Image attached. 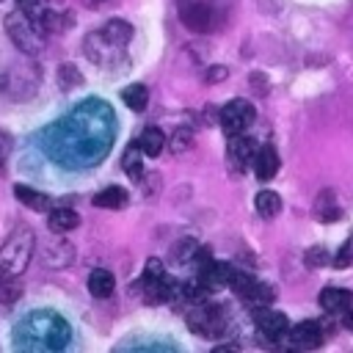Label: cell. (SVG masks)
I'll list each match as a JSON object with an SVG mask.
<instances>
[{"instance_id":"obj_28","label":"cell","mask_w":353,"mask_h":353,"mask_svg":"<svg viewBox=\"0 0 353 353\" xmlns=\"http://www.w3.org/2000/svg\"><path fill=\"white\" fill-rule=\"evenodd\" d=\"M350 265H353V234L342 243V248H339V254L334 259V268H350Z\"/></svg>"},{"instance_id":"obj_30","label":"cell","mask_w":353,"mask_h":353,"mask_svg":"<svg viewBox=\"0 0 353 353\" xmlns=\"http://www.w3.org/2000/svg\"><path fill=\"white\" fill-rule=\"evenodd\" d=\"M342 325H345L347 331H353V309H350V306H347L345 314H342Z\"/></svg>"},{"instance_id":"obj_7","label":"cell","mask_w":353,"mask_h":353,"mask_svg":"<svg viewBox=\"0 0 353 353\" xmlns=\"http://www.w3.org/2000/svg\"><path fill=\"white\" fill-rule=\"evenodd\" d=\"M179 17L185 22V28L190 30H199V33H207L218 25V14L215 8H210L204 0H185L179 6Z\"/></svg>"},{"instance_id":"obj_18","label":"cell","mask_w":353,"mask_h":353,"mask_svg":"<svg viewBox=\"0 0 353 353\" xmlns=\"http://www.w3.org/2000/svg\"><path fill=\"white\" fill-rule=\"evenodd\" d=\"M254 207L262 218H276L281 212V196L276 190H259L254 196Z\"/></svg>"},{"instance_id":"obj_17","label":"cell","mask_w":353,"mask_h":353,"mask_svg":"<svg viewBox=\"0 0 353 353\" xmlns=\"http://www.w3.org/2000/svg\"><path fill=\"white\" fill-rule=\"evenodd\" d=\"M138 143H141L143 157H157V154L165 149V132H163L160 127H146V130L141 132Z\"/></svg>"},{"instance_id":"obj_13","label":"cell","mask_w":353,"mask_h":353,"mask_svg":"<svg viewBox=\"0 0 353 353\" xmlns=\"http://www.w3.org/2000/svg\"><path fill=\"white\" fill-rule=\"evenodd\" d=\"M99 36H102L105 41L116 44V47H124V44L132 39V25H130L127 19H119V17H116V19H110V22L102 25Z\"/></svg>"},{"instance_id":"obj_2","label":"cell","mask_w":353,"mask_h":353,"mask_svg":"<svg viewBox=\"0 0 353 353\" xmlns=\"http://www.w3.org/2000/svg\"><path fill=\"white\" fill-rule=\"evenodd\" d=\"M69 336L72 334L66 320H61L55 312H36L17 325L14 345L25 350H61Z\"/></svg>"},{"instance_id":"obj_25","label":"cell","mask_w":353,"mask_h":353,"mask_svg":"<svg viewBox=\"0 0 353 353\" xmlns=\"http://www.w3.org/2000/svg\"><path fill=\"white\" fill-rule=\"evenodd\" d=\"M58 83H61L63 88H74V85H80V83H83V74L77 72V66L63 63V66L58 69Z\"/></svg>"},{"instance_id":"obj_21","label":"cell","mask_w":353,"mask_h":353,"mask_svg":"<svg viewBox=\"0 0 353 353\" xmlns=\"http://www.w3.org/2000/svg\"><path fill=\"white\" fill-rule=\"evenodd\" d=\"M143 152H141V143L138 141H132L127 149H124V157H121V168L130 174V176H135V179H141V174H143Z\"/></svg>"},{"instance_id":"obj_24","label":"cell","mask_w":353,"mask_h":353,"mask_svg":"<svg viewBox=\"0 0 353 353\" xmlns=\"http://www.w3.org/2000/svg\"><path fill=\"white\" fill-rule=\"evenodd\" d=\"M193 143V132L188 130V127H179L174 135H171V141H168V146H171V152L174 154H182V152H188V146Z\"/></svg>"},{"instance_id":"obj_26","label":"cell","mask_w":353,"mask_h":353,"mask_svg":"<svg viewBox=\"0 0 353 353\" xmlns=\"http://www.w3.org/2000/svg\"><path fill=\"white\" fill-rule=\"evenodd\" d=\"M328 196H331V193H323L320 201H317V215H320V221H325V223H331V221L339 218V207H336Z\"/></svg>"},{"instance_id":"obj_8","label":"cell","mask_w":353,"mask_h":353,"mask_svg":"<svg viewBox=\"0 0 353 353\" xmlns=\"http://www.w3.org/2000/svg\"><path fill=\"white\" fill-rule=\"evenodd\" d=\"M254 323H256L259 334H262L265 339H270V342H279V339L287 336V331H290L287 314H281V312H276V309H268V306H256Z\"/></svg>"},{"instance_id":"obj_22","label":"cell","mask_w":353,"mask_h":353,"mask_svg":"<svg viewBox=\"0 0 353 353\" xmlns=\"http://www.w3.org/2000/svg\"><path fill=\"white\" fill-rule=\"evenodd\" d=\"M243 301H248V303H254V306H268V303L273 301V290H270V284L254 281V287L245 292V298H243Z\"/></svg>"},{"instance_id":"obj_6","label":"cell","mask_w":353,"mask_h":353,"mask_svg":"<svg viewBox=\"0 0 353 353\" xmlns=\"http://www.w3.org/2000/svg\"><path fill=\"white\" fill-rule=\"evenodd\" d=\"M254 116H256V113H254V105H251L248 99H229V102L221 108L218 121H221V130L232 138V135L245 132V130L251 127Z\"/></svg>"},{"instance_id":"obj_23","label":"cell","mask_w":353,"mask_h":353,"mask_svg":"<svg viewBox=\"0 0 353 353\" xmlns=\"http://www.w3.org/2000/svg\"><path fill=\"white\" fill-rule=\"evenodd\" d=\"M22 295V284L17 281V276L14 279H0V303H14L17 298Z\"/></svg>"},{"instance_id":"obj_11","label":"cell","mask_w":353,"mask_h":353,"mask_svg":"<svg viewBox=\"0 0 353 353\" xmlns=\"http://www.w3.org/2000/svg\"><path fill=\"white\" fill-rule=\"evenodd\" d=\"M251 165H254V174H256V179H262V182L273 179V176L279 174V165H281L276 146H273V143H265V146H259V149H256V154H254V163H251Z\"/></svg>"},{"instance_id":"obj_9","label":"cell","mask_w":353,"mask_h":353,"mask_svg":"<svg viewBox=\"0 0 353 353\" xmlns=\"http://www.w3.org/2000/svg\"><path fill=\"white\" fill-rule=\"evenodd\" d=\"M256 143H254V138H248V135H232L229 138V163H232V168L234 171H245L251 163H254V154H256Z\"/></svg>"},{"instance_id":"obj_1","label":"cell","mask_w":353,"mask_h":353,"mask_svg":"<svg viewBox=\"0 0 353 353\" xmlns=\"http://www.w3.org/2000/svg\"><path fill=\"white\" fill-rule=\"evenodd\" d=\"M113 110L99 99H88L50 130V154L63 165H94L113 146Z\"/></svg>"},{"instance_id":"obj_16","label":"cell","mask_w":353,"mask_h":353,"mask_svg":"<svg viewBox=\"0 0 353 353\" xmlns=\"http://www.w3.org/2000/svg\"><path fill=\"white\" fill-rule=\"evenodd\" d=\"M127 201H130V193L119 185H110L94 196V204L102 210H121V207H127Z\"/></svg>"},{"instance_id":"obj_10","label":"cell","mask_w":353,"mask_h":353,"mask_svg":"<svg viewBox=\"0 0 353 353\" xmlns=\"http://www.w3.org/2000/svg\"><path fill=\"white\" fill-rule=\"evenodd\" d=\"M287 334H290V342L295 347H303V350H312L323 342V325L317 320H303V323L292 325Z\"/></svg>"},{"instance_id":"obj_3","label":"cell","mask_w":353,"mask_h":353,"mask_svg":"<svg viewBox=\"0 0 353 353\" xmlns=\"http://www.w3.org/2000/svg\"><path fill=\"white\" fill-rule=\"evenodd\" d=\"M36 248V234L28 226H19L8 234V240L0 245V279H14L19 276Z\"/></svg>"},{"instance_id":"obj_19","label":"cell","mask_w":353,"mask_h":353,"mask_svg":"<svg viewBox=\"0 0 353 353\" xmlns=\"http://www.w3.org/2000/svg\"><path fill=\"white\" fill-rule=\"evenodd\" d=\"M14 196L19 199V204H25V207H30V210H36V212L50 210V199H47L44 193L28 188V185H17V188H14Z\"/></svg>"},{"instance_id":"obj_32","label":"cell","mask_w":353,"mask_h":353,"mask_svg":"<svg viewBox=\"0 0 353 353\" xmlns=\"http://www.w3.org/2000/svg\"><path fill=\"white\" fill-rule=\"evenodd\" d=\"M0 157H3V154H0Z\"/></svg>"},{"instance_id":"obj_31","label":"cell","mask_w":353,"mask_h":353,"mask_svg":"<svg viewBox=\"0 0 353 353\" xmlns=\"http://www.w3.org/2000/svg\"><path fill=\"white\" fill-rule=\"evenodd\" d=\"M17 3H19V6H30L33 0H17Z\"/></svg>"},{"instance_id":"obj_12","label":"cell","mask_w":353,"mask_h":353,"mask_svg":"<svg viewBox=\"0 0 353 353\" xmlns=\"http://www.w3.org/2000/svg\"><path fill=\"white\" fill-rule=\"evenodd\" d=\"M317 303L328 312V314H339L345 312L350 303H353V292L350 290H342V287H325L317 298Z\"/></svg>"},{"instance_id":"obj_5","label":"cell","mask_w":353,"mask_h":353,"mask_svg":"<svg viewBox=\"0 0 353 353\" xmlns=\"http://www.w3.org/2000/svg\"><path fill=\"white\" fill-rule=\"evenodd\" d=\"M185 323L199 336H221L226 331V317H223L221 306H210L201 301L185 314Z\"/></svg>"},{"instance_id":"obj_29","label":"cell","mask_w":353,"mask_h":353,"mask_svg":"<svg viewBox=\"0 0 353 353\" xmlns=\"http://www.w3.org/2000/svg\"><path fill=\"white\" fill-rule=\"evenodd\" d=\"M226 66H210V72H207V80L210 83H218V80H226Z\"/></svg>"},{"instance_id":"obj_20","label":"cell","mask_w":353,"mask_h":353,"mask_svg":"<svg viewBox=\"0 0 353 353\" xmlns=\"http://www.w3.org/2000/svg\"><path fill=\"white\" fill-rule=\"evenodd\" d=\"M121 99H124V105H127L130 110L141 113V110H146V105H149V88H146L143 83H132L130 88L121 91Z\"/></svg>"},{"instance_id":"obj_15","label":"cell","mask_w":353,"mask_h":353,"mask_svg":"<svg viewBox=\"0 0 353 353\" xmlns=\"http://www.w3.org/2000/svg\"><path fill=\"white\" fill-rule=\"evenodd\" d=\"M113 287H116V279H113L110 270H105V268L91 270V276H88V292L94 298H110L113 295Z\"/></svg>"},{"instance_id":"obj_27","label":"cell","mask_w":353,"mask_h":353,"mask_svg":"<svg viewBox=\"0 0 353 353\" xmlns=\"http://www.w3.org/2000/svg\"><path fill=\"white\" fill-rule=\"evenodd\" d=\"M303 262H306V268H325V265H331V256H328V251L323 245H312L306 251Z\"/></svg>"},{"instance_id":"obj_14","label":"cell","mask_w":353,"mask_h":353,"mask_svg":"<svg viewBox=\"0 0 353 353\" xmlns=\"http://www.w3.org/2000/svg\"><path fill=\"white\" fill-rule=\"evenodd\" d=\"M77 223H80V215H77L74 210H69V207L52 210V212H50V221H47L50 232H55V234H66V232L77 229Z\"/></svg>"},{"instance_id":"obj_4","label":"cell","mask_w":353,"mask_h":353,"mask_svg":"<svg viewBox=\"0 0 353 353\" xmlns=\"http://www.w3.org/2000/svg\"><path fill=\"white\" fill-rule=\"evenodd\" d=\"M6 30L11 36V41L22 50V52H30L36 55L41 50V33L33 22V17H28L25 11H11L6 17Z\"/></svg>"}]
</instances>
